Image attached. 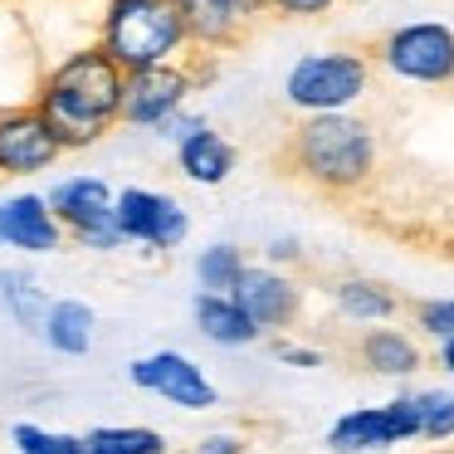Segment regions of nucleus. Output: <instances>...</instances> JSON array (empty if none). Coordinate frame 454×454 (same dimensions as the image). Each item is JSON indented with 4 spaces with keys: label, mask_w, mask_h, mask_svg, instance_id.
Returning a JSON list of instances; mask_svg holds the SVG:
<instances>
[{
    "label": "nucleus",
    "mask_w": 454,
    "mask_h": 454,
    "mask_svg": "<svg viewBox=\"0 0 454 454\" xmlns=\"http://www.w3.org/2000/svg\"><path fill=\"white\" fill-rule=\"evenodd\" d=\"M230 298L245 308V317L259 333H284V327H294L298 313H303V288L274 264H249Z\"/></svg>",
    "instance_id": "obj_13"
},
{
    "label": "nucleus",
    "mask_w": 454,
    "mask_h": 454,
    "mask_svg": "<svg viewBox=\"0 0 454 454\" xmlns=\"http://www.w3.org/2000/svg\"><path fill=\"white\" fill-rule=\"evenodd\" d=\"M113 215H118V230L128 245L157 249V254H171L191 239V215L171 191L157 186H122L113 196Z\"/></svg>",
    "instance_id": "obj_7"
},
{
    "label": "nucleus",
    "mask_w": 454,
    "mask_h": 454,
    "mask_svg": "<svg viewBox=\"0 0 454 454\" xmlns=\"http://www.w3.org/2000/svg\"><path fill=\"white\" fill-rule=\"evenodd\" d=\"M440 454H454V450H440Z\"/></svg>",
    "instance_id": "obj_34"
},
{
    "label": "nucleus",
    "mask_w": 454,
    "mask_h": 454,
    "mask_svg": "<svg viewBox=\"0 0 454 454\" xmlns=\"http://www.w3.org/2000/svg\"><path fill=\"white\" fill-rule=\"evenodd\" d=\"M176 167H181V176L196 181V186H225L230 171L239 167V152L225 132H215L206 122V128L191 132L186 142H176Z\"/></svg>",
    "instance_id": "obj_15"
},
{
    "label": "nucleus",
    "mask_w": 454,
    "mask_h": 454,
    "mask_svg": "<svg viewBox=\"0 0 454 454\" xmlns=\"http://www.w3.org/2000/svg\"><path fill=\"white\" fill-rule=\"evenodd\" d=\"M64 225L54 220L44 191H11L0 196V249H15V254H59L64 249Z\"/></svg>",
    "instance_id": "obj_12"
},
{
    "label": "nucleus",
    "mask_w": 454,
    "mask_h": 454,
    "mask_svg": "<svg viewBox=\"0 0 454 454\" xmlns=\"http://www.w3.org/2000/svg\"><path fill=\"white\" fill-rule=\"evenodd\" d=\"M415 327L434 342H454V298H425V303L411 308Z\"/></svg>",
    "instance_id": "obj_25"
},
{
    "label": "nucleus",
    "mask_w": 454,
    "mask_h": 454,
    "mask_svg": "<svg viewBox=\"0 0 454 454\" xmlns=\"http://www.w3.org/2000/svg\"><path fill=\"white\" fill-rule=\"evenodd\" d=\"M113 196H118V191L103 176H89V171L64 176L44 191V200H50L54 220L64 225V235H69L74 245L93 249V254L128 249V239H122V230H118V215H113Z\"/></svg>",
    "instance_id": "obj_6"
},
{
    "label": "nucleus",
    "mask_w": 454,
    "mask_h": 454,
    "mask_svg": "<svg viewBox=\"0 0 454 454\" xmlns=\"http://www.w3.org/2000/svg\"><path fill=\"white\" fill-rule=\"evenodd\" d=\"M372 89V59L362 50H313L288 69L284 103L303 118L317 113H352Z\"/></svg>",
    "instance_id": "obj_3"
},
{
    "label": "nucleus",
    "mask_w": 454,
    "mask_h": 454,
    "mask_svg": "<svg viewBox=\"0 0 454 454\" xmlns=\"http://www.w3.org/2000/svg\"><path fill=\"white\" fill-rule=\"evenodd\" d=\"M440 366L454 376V342H440Z\"/></svg>",
    "instance_id": "obj_32"
},
{
    "label": "nucleus",
    "mask_w": 454,
    "mask_h": 454,
    "mask_svg": "<svg viewBox=\"0 0 454 454\" xmlns=\"http://www.w3.org/2000/svg\"><path fill=\"white\" fill-rule=\"evenodd\" d=\"M0 313L20 333H40L44 313H50V294L30 264H0Z\"/></svg>",
    "instance_id": "obj_19"
},
{
    "label": "nucleus",
    "mask_w": 454,
    "mask_h": 454,
    "mask_svg": "<svg viewBox=\"0 0 454 454\" xmlns=\"http://www.w3.org/2000/svg\"><path fill=\"white\" fill-rule=\"evenodd\" d=\"M415 411H420V440H454V391H415Z\"/></svg>",
    "instance_id": "obj_24"
},
{
    "label": "nucleus",
    "mask_w": 454,
    "mask_h": 454,
    "mask_svg": "<svg viewBox=\"0 0 454 454\" xmlns=\"http://www.w3.org/2000/svg\"><path fill=\"white\" fill-rule=\"evenodd\" d=\"M264 254H269V264L278 269V264H294V259L303 254V249H298V239H294V235H278V239H269Z\"/></svg>",
    "instance_id": "obj_31"
},
{
    "label": "nucleus",
    "mask_w": 454,
    "mask_h": 454,
    "mask_svg": "<svg viewBox=\"0 0 454 454\" xmlns=\"http://www.w3.org/2000/svg\"><path fill=\"white\" fill-rule=\"evenodd\" d=\"M79 440L83 454H167V434L152 425H98Z\"/></svg>",
    "instance_id": "obj_22"
},
{
    "label": "nucleus",
    "mask_w": 454,
    "mask_h": 454,
    "mask_svg": "<svg viewBox=\"0 0 454 454\" xmlns=\"http://www.w3.org/2000/svg\"><path fill=\"white\" fill-rule=\"evenodd\" d=\"M98 337V313L83 298H50V313L40 323V342L59 356H89Z\"/></svg>",
    "instance_id": "obj_17"
},
{
    "label": "nucleus",
    "mask_w": 454,
    "mask_h": 454,
    "mask_svg": "<svg viewBox=\"0 0 454 454\" xmlns=\"http://www.w3.org/2000/svg\"><path fill=\"white\" fill-rule=\"evenodd\" d=\"M98 44L122 74L161 69V64H181L191 50L186 30H181L171 0H103L98 15Z\"/></svg>",
    "instance_id": "obj_2"
},
{
    "label": "nucleus",
    "mask_w": 454,
    "mask_h": 454,
    "mask_svg": "<svg viewBox=\"0 0 454 454\" xmlns=\"http://www.w3.org/2000/svg\"><path fill=\"white\" fill-rule=\"evenodd\" d=\"M249 444H245V434H235V430H210L206 440L196 444V454H245Z\"/></svg>",
    "instance_id": "obj_29"
},
{
    "label": "nucleus",
    "mask_w": 454,
    "mask_h": 454,
    "mask_svg": "<svg viewBox=\"0 0 454 454\" xmlns=\"http://www.w3.org/2000/svg\"><path fill=\"white\" fill-rule=\"evenodd\" d=\"M122 89H128V74H122L98 44H83V50L64 54V59L40 79L35 93H50V98L69 103L74 113H83V118L103 122V128L113 132V122H118V113H122Z\"/></svg>",
    "instance_id": "obj_4"
},
{
    "label": "nucleus",
    "mask_w": 454,
    "mask_h": 454,
    "mask_svg": "<svg viewBox=\"0 0 454 454\" xmlns=\"http://www.w3.org/2000/svg\"><path fill=\"white\" fill-rule=\"evenodd\" d=\"M420 440V411H415V395H395L386 405H362V411H347L333 420L327 430V450L333 454H381L391 444Z\"/></svg>",
    "instance_id": "obj_8"
},
{
    "label": "nucleus",
    "mask_w": 454,
    "mask_h": 454,
    "mask_svg": "<svg viewBox=\"0 0 454 454\" xmlns=\"http://www.w3.org/2000/svg\"><path fill=\"white\" fill-rule=\"evenodd\" d=\"M200 128H206V118H200V113H191V108H181L176 118H167L157 132H152V137H161V142H171V147H176V142H186L191 132H200Z\"/></svg>",
    "instance_id": "obj_26"
},
{
    "label": "nucleus",
    "mask_w": 454,
    "mask_h": 454,
    "mask_svg": "<svg viewBox=\"0 0 454 454\" xmlns=\"http://www.w3.org/2000/svg\"><path fill=\"white\" fill-rule=\"evenodd\" d=\"M220 5H225V11L235 15L239 25H245V30L259 20V15H269V0H220Z\"/></svg>",
    "instance_id": "obj_30"
},
{
    "label": "nucleus",
    "mask_w": 454,
    "mask_h": 454,
    "mask_svg": "<svg viewBox=\"0 0 454 454\" xmlns=\"http://www.w3.org/2000/svg\"><path fill=\"white\" fill-rule=\"evenodd\" d=\"M128 381L137 386V391L157 395V401L176 405V411H210V405H220V391L206 376V366L191 362L186 352H171V347L137 356V362L128 366Z\"/></svg>",
    "instance_id": "obj_9"
},
{
    "label": "nucleus",
    "mask_w": 454,
    "mask_h": 454,
    "mask_svg": "<svg viewBox=\"0 0 454 454\" xmlns=\"http://www.w3.org/2000/svg\"><path fill=\"white\" fill-rule=\"evenodd\" d=\"M356 362L372 376H391V381H405L425 366V352L411 333L401 327H366L362 342H356Z\"/></svg>",
    "instance_id": "obj_16"
},
{
    "label": "nucleus",
    "mask_w": 454,
    "mask_h": 454,
    "mask_svg": "<svg viewBox=\"0 0 454 454\" xmlns=\"http://www.w3.org/2000/svg\"><path fill=\"white\" fill-rule=\"evenodd\" d=\"M337 0H269V11L284 15V20H313V15H327Z\"/></svg>",
    "instance_id": "obj_27"
},
{
    "label": "nucleus",
    "mask_w": 454,
    "mask_h": 454,
    "mask_svg": "<svg viewBox=\"0 0 454 454\" xmlns=\"http://www.w3.org/2000/svg\"><path fill=\"white\" fill-rule=\"evenodd\" d=\"M11 444H15V454H83L79 434L50 430V425H35V420L11 425Z\"/></svg>",
    "instance_id": "obj_23"
},
{
    "label": "nucleus",
    "mask_w": 454,
    "mask_h": 454,
    "mask_svg": "<svg viewBox=\"0 0 454 454\" xmlns=\"http://www.w3.org/2000/svg\"><path fill=\"white\" fill-rule=\"evenodd\" d=\"M191 317H196V333L206 337L210 347H225V352H235V347H254L259 327L245 317V308L235 303V298H215V294H196V303H191Z\"/></svg>",
    "instance_id": "obj_18"
},
{
    "label": "nucleus",
    "mask_w": 454,
    "mask_h": 454,
    "mask_svg": "<svg viewBox=\"0 0 454 454\" xmlns=\"http://www.w3.org/2000/svg\"><path fill=\"white\" fill-rule=\"evenodd\" d=\"M376 64L401 83L420 89H450L454 83V25L444 20H411L376 40Z\"/></svg>",
    "instance_id": "obj_5"
},
{
    "label": "nucleus",
    "mask_w": 454,
    "mask_h": 454,
    "mask_svg": "<svg viewBox=\"0 0 454 454\" xmlns=\"http://www.w3.org/2000/svg\"><path fill=\"white\" fill-rule=\"evenodd\" d=\"M245 269H249L245 249L215 239V245H206L196 254V288L200 294H215V298H230L239 288V278H245Z\"/></svg>",
    "instance_id": "obj_21"
},
{
    "label": "nucleus",
    "mask_w": 454,
    "mask_h": 454,
    "mask_svg": "<svg viewBox=\"0 0 454 454\" xmlns=\"http://www.w3.org/2000/svg\"><path fill=\"white\" fill-rule=\"evenodd\" d=\"M376 161H381L376 132L356 113L303 118L288 132V147H284V167L313 191H323V196H356L362 186H372Z\"/></svg>",
    "instance_id": "obj_1"
},
{
    "label": "nucleus",
    "mask_w": 454,
    "mask_h": 454,
    "mask_svg": "<svg viewBox=\"0 0 454 454\" xmlns=\"http://www.w3.org/2000/svg\"><path fill=\"white\" fill-rule=\"evenodd\" d=\"M59 142L44 128L35 103L0 108V176H40L59 161Z\"/></svg>",
    "instance_id": "obj_11"
},
{
    "label": "nucleus",
    "mask_w": 454,
    "mask_h": 454,
    "mask_svg": "<svg viewBox=\"0 0 454 454\" xmlns=\"http://www.w3.org/2000/svg\"><path fill=\"white\" fill-rule=\"evenodd\" d=\"M171 11H176L181 30H186V44L200 54H225L249 35L220 0H171Z\"/></svg>",
    "instance_id": "obj_14"
},
{
    "label": "nucleus",
    "mask_w": 454,
    "mask_h": 454,
    "mask_svg": "<svg viewBox=\"0 0 454 454\" xmlns=\"http://www.w3.org/2000/svg\"><path fill=\"white\" fill-rule=\"evenodd\" d=\"M191 93H196L191 64H161V69L128 74L118 122H128V128H137V132H157L167 118H176V113L186 108Z\"/></svg>",
    "instance_id": "obj_10"
},
{
    "label": "nucleus",
    "mask_w": 454,
    "mask_h": 454,
    "mask_svg": "<svg viewBox=\"0 0 454 454\" xmlns=\"http://www.w3.org/2000/svg\"><path fill=\"white\" fill-rule=\"evenodd\" d=\"M274 356L284 366H303V372L323 366V352H317V347H303V342H274Z\"/></svg>",
    "instance_id": "obj_28"
},
{
    "label": "nucleus",
    "mask_w": 454,
    "mask_h": 454,
    "mask_svg": "<svg viewBox=\"0 0 454 454\" xmlns=\"http://www.w3.org/2000/svg\"><path fill=\"white\" fill-rule=\"evenodd\" d=\"M356 5H372V0H356Z\"/></svg>",
    "instance_id": "obj_33"
},
{
    "label": "nucleus",
    "mask_w": 454,
    "mask_h": 454,
    "mask_svg": "<svg viewBox=\"0 0 454 454\" xmlns=\"http://www.w3.org/2000/svg\"><path fill=\"white\" fill-rule=\"evenodd\" d=\"M333 308L356 327H386L401 313V298L376 278H337L333 284Z\"/></svg>",
    "instance_id": "obj_20"
}]
</instances>
